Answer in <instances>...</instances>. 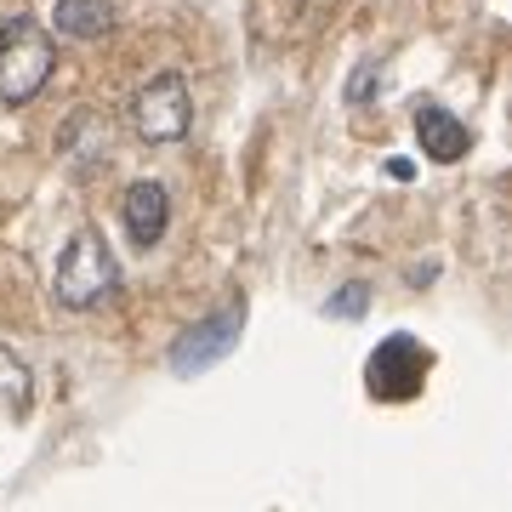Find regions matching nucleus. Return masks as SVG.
Returning a JSON list of instances; mask_svg holds the SVG:
<instances>
[{"instance_id": "nucleus-1", "label": "nucleus", "mask_w": 512, "mask_h": 512, "mask_svg": "<svg viewBox=\"0 0 512 512\" xmlns=\"http://www.w3.org/2000/svg\"><path fill=\"white\" fill-rule=\"evenodd\" d=\"M57 69V46L35 18H12L0 23V103L23 109L46 92V80Z\"/></svg>"}, {"instance_id": "nucleus-2", "label": "nucleus", "mask_w": 512, "mask_h": 512, "mask_svg": "<svg viewBox=\"0 0 512 512\" xmlns=\"http://www.w3.org/2000/svg\"><path fill=\"white\" fill-rule=\"evenodd\" d=\"M114 285H120V268H114L109 239L97 234V228H74L69 245H63V256H57L52 296L69 313H86V308H97Z\"/></svg>"}, {"instance_id": "nucleus-3", "label": "nucleus", "mask_w": 512, "mask_h": 512, "mask_svg": "<svg viewBox=\"0 0 512 512\" xmlns=\"http://www.w3.org/2000/svg\"><path fill=\"white\" fill-rule=\"evenodd\" d=\"M131 126L143 143H183L188 126H194V97H188V80L177 69L154 74L137 86L131 97Z\"/></svg>"}, {"instance_id": "nucleus-4", "label": "nucleus", "mask_w": 512, "mask_h": 512, "mask_svg": "<svg viewBox=\"0 0 512 512\" xmlns=\"http://www.w3.org/2000/svg\"><path fill=\"white\" fill-rule=\"evenodd\" d=\"M239 330H245V302H222L217 313L194 319V325L171 342V370H177V376H200V370H211L217 359L234 353Z\"/></svg>"}, {"instance_id": "nucleus-5", "label": "nucleus", "mask_w": 512, "mask_h": 512, "mask_svg": "<svg viewBox=\"0 0 512 512\" xmlns=\"http://www.w3.org/2000/svg\"><path fill=\"white\" fill-rule=\"evenodd\" d=\"M427 370H433V353L421 348L416 336H387L382 348L370 353L365 387L376 393V399H387V404H404V399H416L421 393Z\"/></svg>"}, {"instance_id": "nucleus-6", "label": "nucleus", "mask_w": 512, "mask_h": 512, "mask_svg": "<svg viewBox=\"0 0 512 512\" xmlns=\"http://www.w3.org/2000/svg\"><path fill=\"white\" fill-rule=\"evenodd\" d=\"M120 222H126V234L137 239V245H160L165 228H171V194H165L160 183H131L126 188V200H120Z\"/></svg>"}, {"instance_id": "nucleus-7", "label": "nucleus", "mask_w": 512, "mask_h": 512, "mask_svg": "<svg viewBox=\"0 0 512 512\" xmlns=\"http://www.w3.org/2000/svg\"><path fill=\"white\" fill-rule=\"evenodd\" d=\"M416 143L427 160H439V165H456L467 148H473V137H467V126H461L450 109H439V103H421L416 109Z\"/></svg>"}, {"instance_id": "nucleus-8", "label": "nucleus", "mask_w": 512, "mask_h": 512, "mask_svg": "<svg viewBox=\"0 0 512 512\" xmlns=\"http://www.w3.org/2000/svg\"><path fill=\"white\" fill-rule=\"evenodd\" d=\"M29 404H35V376L12 348H0V421L29 416Z\"/></svg>"}, {"instance_id": "nucleus-9", "label": "nucleus", "mask_w": 512, "mask_h": 512, "mask_svg": "<svg viewBox=\"0 0 512 512\" xmlns=\"http://www.w3.org/2000/svg\"><path fill=\"white\" fill-rule=\"evenodd\" d=\"M109 23H114V6H109V0H57V35L97 40Z\"/></svg>"}, {"instance_id": "nucleus-10", "label": "nucleus", "mask_w": 512, "mask_h": 512, "mask_svg": "<svg viewBox=\"0 0 512 512\" xmlns=\"http://www.w3.org/2000/svg\"><path fill=\"white\" fill-rule=\"evenodd\" d=\"M365 313V285H348V291L330 296V319H359Z\"/></svg>"}]
</instances>
